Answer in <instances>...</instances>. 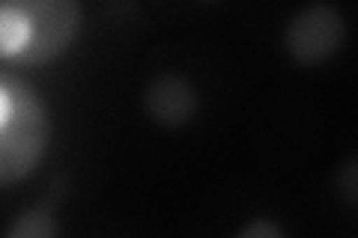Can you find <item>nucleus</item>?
I'll return each instance as SVG.
<instances>
[{"label":"nucleus","instance_id":"nucleus-4","mask_svg":"<svg viewBox=\"0 0 358 238\" xmlns=\"http://www.w3.org/2000/svg\"><path fill=\"white\" fill-rule=\"evenodd\" d=\"M143 105H147V113L155 126L182 128L197 113V89L182 75L164 72L150 81L147 93H143Z\"/></svg>","mask_w":358,"mask_h":238},{"label":"nucleus","instance_id":"nucleus-6","mask_svg":"<svg viewBox=\"0 0 358 238\" xmlns=\"http://www.w3.org/2000/svg\"><path fill=\"white\" fill-rule=\"evenodd\" d=\"M242 238H281V226H275V223H268V221H254L248 223L245 230H239Z\"/></svg>","mask_w":358,"mask_h":238},{"label":"nucleus","instance_id":"nucleus-1","mask_svg":"<svg viewBox=\"0 0 358 238\" xmlns=\"http://www.w3.org/2000/svg\"><path fill=\"white\" fill-rule=\"evenodd\" d=\"M81 24V0H0V66L18 72L57 63Z\"/></svg>","mask_w":358,"mask_h":238},{"label":"nucleus","instance_id":"nucleus-3","mask_svg":"<svg viewBox=\"0 0 358 238\" xmlns=\"http://www.w3.org/2000/svg\"><path fill=\"white\" fill-rule=\"evenodd\" d=\"M346 21L338 6L313 0L289 18L284 30V48L299 66H322L343 48Z\"/></svg>","mask_w":358,"mask_h":238},{"label":"nucleus","instance_id":"nucleus-5","mask_svg":"<svg viewBox=\"0 0 358 238\" xmlns=\"http://www.w3.org/2000/svg\"><path fill=\"white\" fill-rule=\"evenodd\" d=\"M57 232H60V226L54 221V211H51L48 202L21 211L18 218L6 226L9 238H54Z\"/></svg>","mask_w":358,"mask_h":238},{"label":"nucleus","instance_id":"nucleus-8","mask_svg":"<svg viewBox=\"0 0 358 238\" xmlns=\"http://www.w3.org/2000/svg\"><path fill=\"white\" fill-rule=\"evenodd\" d=\"M209 3H212V0H209Z\"/></svg>","mask_w":358,"mask_h":238},{"label":"nucleus","instance_id":"nucleus-7","mask_svg":"<svg viewBox=\"0 0 358 238\" xmlns=\"http://www.w3.org/2000/svg\"><path fill=\"white\" fill-rule=\"evenodd\" d=\"M355 173H358V167H355V158H350L346 161V167H343V173H341V188H343V197L350 200V202H355V191H358V185H355Z\"/></svg>","mask_w":358,"mask_h":238},{"label":"nucleus","instance_id":"nucleus-2","mask_svg":"<svg viewBox=\"0 0 358 238\" xmlns=\"http://www.w3.org/2000/svg\"><path fill=\"white\" fill-rule=\"evenodd\" d=\"M51 137L42 96L15 69L0 66V188L18 185L39 167Z\"/></svg>","mask_w":358,"mask_h":238}]
</instances>
